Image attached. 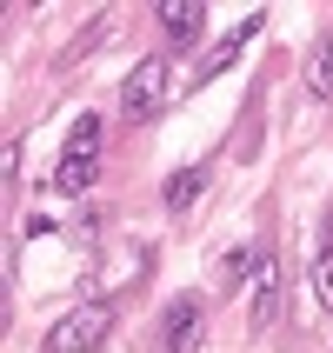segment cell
<instances>
[{
  "mask_svg": "<svg viewBox=\"0 0 333 353\" xmlns=\"http://www.w3.org/2000/svg\"><path fill=\"white\" fill-rule=\"evenodd\" d=\"M100 114H80L74 120V134H67V147H60V167H54V194H67V200H80L87 187H94V174H100Z\"/></svg>",
  "mask_w": 333,
  "mask_h": 353,
  "instance_id": "1",
  "label": "cell"
},
{
  "mask_svg": "<svg viewBox=\"0 0 333 353\" xmlns=\"http://www.w3.org/2000/svg\"><path fill=\"white\" fill-rule=\"evenodd\" d=\"M107 334H114V307L107 300H87V307H74V314H60L47 327V353H94Z\"/></svg>",
  "mask_w": 333,
  "mask_h": 353,
  "instance_id": "2",
  "label": "cell"
},
{
  "mask_svg": "<svg viewBox=\"0 0 333 353\" xmlns=\"http://www.w3.org/2000/svg\"><path fill=\"white\" fill-rule=\"evenodd\" d=\"M174 100V80H167V60H140L134 74H127V87H120V120H134V127H147V120L160 114Z\"/></svg>",
  "mask_w": 333,
  "mask_h": 353,
  "instance_id": "3",
  "label": "cell"
},
{
  "mask_svg": "<svg viewBox=\"0 0 333 353\" xmlns=\"http://www.w3.org/2000/svg\"><path fill=\"white\" fill-rule=\"evenodd\" d=\"M280 294H287L280 247H267V240H260V267H254V280H247V327H254V334H267V327L280 320Z\"/></svg>",
  "mask_w": 333,
  "mask_h": 353,
  "instance_id": "4",
  "label": "cell"
},
{
  "mask_svg": "<svg viewBox=\"0 0 333 353\" xmlns=\"http://www.w3.org/2000/svg\"><path fill=\"white\" fill-rule=\"evenodd\" d=\"M200 340H207V307H200L194 294H180L160 307V347L167 353H200Z\"/></svg>",
  "mask_w": 333,
  "mask_h": 353,
  "instance_id": "5",
  "label": "cell"
},
{
  "mask_svg": "<svg viewBox=\"0 0 333 353\" xmlns=\"http://www.w3.org/2000/svg\"><path fill=\"white\" fill-rule=\"evenodd\" d=\"M260 27H267V14L234 20V27H227V34H220L214 47H207V54H200V80H220V74H227V67H234L240 54H247V40H260Z\"/></svg>",
  "mask_w": 333,
  "mask_h": 353,
  "instance_id": "6",
  "label": "cell"
},
{
  "mask_svg": "<svg viewBox=\"0 0 333 353\" xmlns=\"http://www.w3.org/2000/svg\"><path fill=\"white\" fill-rule=\"evenodd\" d=\"M154 20H160V34H167V47H194L207 34V0H160Z\"/></svg>",
  "mask_w": 333,
  "mask_h": 353,
  "instance_id": "7",
  "label": "cell"
},
{
  "mask_svg": "<svg viewBox=\"0 0 333 353\" xmlns=\"http://www.w3.org/2000/svg\"><path fill=\"white\" fill-rule=\"evenodd\" d=\"M307 287H314V307L333 314V214L320 227V247H314V267H307Z\"/></svg>",
  "mask_w": 333,
  "mask_h": 353,
  "instance_id": "8",
  "label": "cell"
},
{
  "mask_svg": "<svg viewBox=\"0 0 333 353\" xmlns=\"http://www.w3.org/2000/svg\"><path fill=\"white\" fill-rule=\"evenodd\" d=\"M307 94L327 107L333 100V34H320L314 47H307Z\"/></svg>",
  "mask_w": 333,
  "mask_h": 353,
  "instance_id": "9",
  "label": "cell"
},
{
  "mask_svg": "<svg viewBox=\"0 0 333 353\" xmlns=\"http://www.w3.org/2000/svg\"><path fill=\"white\" fill-rule=\"evenodd\" d=\"M107 34H114V14H94L74 40H67V47H60V67H74V60H87L94 47H107Z\"/></svg>",
  "mask_w": 333,
  "mask_h": 353,
  "instance_id": "10",
  "label": "cell"
},
{
  "mask_svg": "<svg viewBox=\"0 0 333 353\" xmlns=\"http://www.w3.org/2000/svg\"><path fill=\"white\" fill-rule=\"evenodd\" d=\"M200 194H207V167H180V174L167 180V207H174V214H187Z\"/></svg>",
  "mask_w": 333,
  "mask_h": 353,
  "instance_id": "11",
  "label": "cell"
},
{
  "mask_svg": "<svg viewBox=\"0 0 333 353\" xmlns=\"http://www.w3.org/2000/svg\"><path fill=\"white\" fill-rule=\"evenodd\" d=\"M254 267H260V247H234V254L214 267V280H220V287H247V280H254Z\"/></svg>",
  "mask_w": 333,
  "mask_h": 353,
  "instance_id": "12",
  "label": "cell"
}]
</instances>
